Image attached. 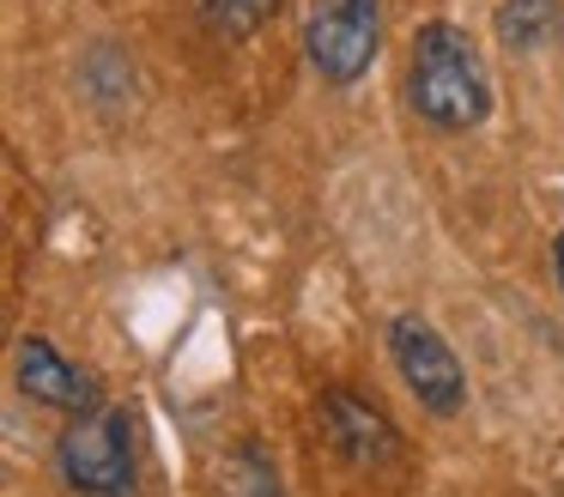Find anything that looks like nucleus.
Instances as JSON below:
<instances>
[{
	"label": "nucleus",
	"mask_w": 564,
	"mask_h": 497,
	"mask_svg": "<svg viewBox=\"0 0 564 497\" xmlns=\"http://www.w3.org/2000/svg\"><path fill=\"white\" fill-rule=\"evenodd\" d=\"M413 116L437 133H474L491 116V79L474 36L462 24L437 19L413 36V67H406Z\"/></svg>",
	"instance_id": "nucleus-1"
},
{
	"label": "nucleus",
	"mask_w": 564,
	"mask_h": 497,
	"mask_svg": "<svg viewBox=\"0 0 564 497\" xmlns=\"http://www.w3.org/2000/svg\"><path fill=\"white\" fill-rule=\"evenodd\" d=\"M55 467H62L67 491L79 497H134V419L128 407H110L104 400L98 412L74 419L55 443Z\"/></svg>",
	"instance_id": "nucleus-2"
},
{
	"label": "nucleus",
	"mask_w": 564,
	"mask_h": 497,
	"mask_svg": "<svg viewBox=\"0 0 564 497\" xmlns=\"http://www.w3.org/2000/svg\"><path fill=\"white\" fill-rule=\"evenodd\" d=\"M389 358L401 370V382L419 395V407L437 412V419H455L467 407V370L449 352V339L425 322L419 310H401L389 322Z\"/></svg>",
	"instance_id": "nucleus-4"
},
{
	"label": "nucleus",
	"mask_w": 564,
	"mask_h": 497,
	"mask_svg": "<svg viewBox=\"0 0 564 497\" xmlns=\"http://www.w3.org/2000/svg\"><path fill=\"white\" fill-rule=\"evenodd\" d=\"M382 48V0H316L304 19V55L316 79L352 85Z\"/></svg>",
	"instance_id": "nucleus-3"
},
{
	"label": "nucleus",
	"mask_w": 564,
	"mask_h": 497,
	"mask_svg": "<svg viewBox=\"0 0 564 497\" xmlns=\"http://www.w3.org/2000/svg\"><path fill=\"white\" fill-rule=\"evenodd\" d=\"M558 31H564V0H498V36L516 55L546 48Z\"/></svg>",
	"instance_id": "nucleus-7"
},
{
	"label": "nucleus",
	"mask_w": 564,
	"mask_h": 497,
	"mask_svg": "<svg viewBox=\"0 0 564 497\" xmlns=\"http://www.w3.org/2000/svg\"><path fill=\"white\" fill-rule=\"evenodd\" d=\"M280 12V0H200V19L219 36H256Z\"/></svg>",
	"instance_id": "nucleus-8"
},
{
	"label": "nucleus",
	"mask_w": 564,
	"mask_h": 497,
	"mask_svg": "<svg viewBox=\"0 0 564 497\" xmlns=\"http://www.w3.org/2000/svg\"><path fill=\"white\" fill-rule=\"evenodd\" d=\"M237 497H285L280 473H273V461L261 455L256 443L237 449Z\"/></svg>",
	"instance_id": "nucleus-9"
},
{
	"label": "nucleus",
	"mask_w": 564,
	"mask_h": 497,
	"mask_svg": "<svg viewBox=\"0 0 564 497\" xmlns=\"http://www.w3.org/2000/svg\"><path fill=\"white\" fill-rule=\"evenodd\" d=\"M13 376H19V388H25L37 407H55V412H67V419H86V412H98L104 407V395H98V376L91 370H79L74 358H67L55 339H19V352H13Z\"/></svg>",
	"instance_id": "nucleus-5"
},
{
	"label": "nucleus",
	"mask_w": 564,
	"mask_h": 497,
	"mask_svg": "<svg viewBox=\"0 0 564 497\" xmlns=\"http://www.w3.org/2000/svg\"><path fill=\"white\" fill-rule=\"evenodd\" d=\"M316 419H322V436H328L346 461H389V455H401V431L389 424V412H382L377 400L352 395V388H322Z\"/></svg>",
	"instance_id": "nucleus-6"
},
{
	"label": "nucleus",
	"mask_w": 564,
	"mask_h": 497,
	"mask_svg": "<svg viewBox=\"0 0 564 497\" xmlns=\"http://www.w3.org/2000/svg\"><path fill=\"white\" fill-rule=\"evenodd\" d=\"M552 273H558V291H564V230L552 237Z\"/></svg>",
	"instance_id": "nucleus-10"
}]
</instances>
